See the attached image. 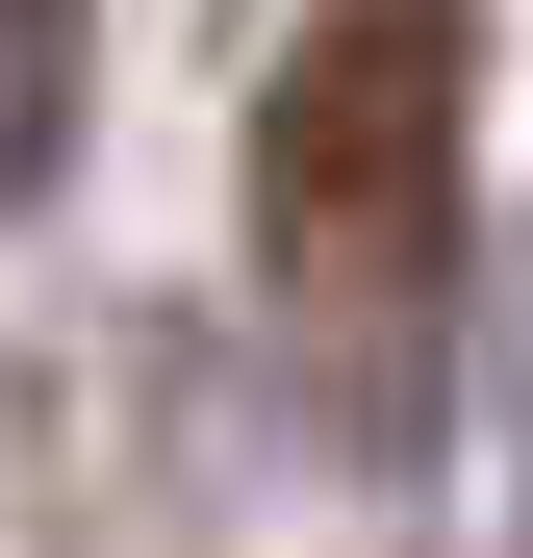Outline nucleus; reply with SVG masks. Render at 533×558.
<instances>
[{
	"mask_svg": "<svg viewBox=\"0 0 533 558\" xmlns=\"http://www.w3.org/2000/svg\"><path fill=\"white\" fill-rule=\"evenodd\" d=\"M458 128H483V0H305L280 102H254V229L305 305H432Z\"/></svg>",
	"mask_w": 533,
	"mask_h": 558,
	"instance_id": "f257e3e1",
	"label": "nucleus"
},
{
	"mask_svg": "<svg viewBox=\"0 0 533 558\" xmlns=\"http://www.w3.org/2000/svg\"><path fill=\"white\" fill-rule=\"evenodd\" d=\"M76 76H102V0H0V204L76 153Z\"/></svg>",
	"mask_w": 533,
	"mask_h": 558,
	"instance_id": "f03ea898",
	"label": "nucleus"
}]
</instances>
